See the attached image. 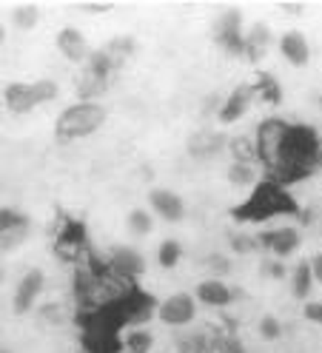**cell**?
Listing matches in <instances>:
<instances>
[{
	"instance_id": "1",
	"label": "cell",
	"mask_w": 322,
	"mask_h": 353,
	"mask_svg": "<svg viewBox=\"0 0 322 353\" xmlns=\"http://www.w3.org/2000/svg\"><path fill=\"white\" fill-rule=\"evenodd\" d=\"M256 163H263L268 180L291 185L305 180L322 165V140L311 125H296L283 117H265L254 131Z\"/></svg>"
},
{
	"instance_id": "2",
	"label": "cell",
	"mask_w": 322,
	"mask_h": 353,
	"mask_svg": "<svg viewBox=\"0 0 322 353\" xmlns=\"http://www.w3.org/2000/svg\"><path fill=\"white\" fill-rule=\"evenodd\" d=\"M294 214H299V203L294 200V194L285 185L268 180V176L254 185L245 203L231 208V216L237 223H268L274 216H294Z\"/></svg>"
},
{
	"instance_id": "3",
	"label": "cell",
	"mask_w": 322,
	"mask_h": 353,
	"mask_svg": "<svg viewBox=\"0 0 322 353\" xmlns=\"http://www.w3.org/2000/svg\"><path fill=\"white\" fill-rule=\"evenodd\" d=\"M105 123V108L94 100V103H74V105H66L57 117V125H54V134L60 143H72V140H80V137H89L94 134L97 128H103Z\"/></svg>"
},
{
	"instance_id": "4",
	"label": "cell",
	"mask_w": 322,
	"mask_h": 353,
	"mask_svg": "<svg viewBox=\"0 0 322 353\" xmlns=\"http://www.w3.org/2000/svg\"><path fill=\"white\" fill-rule=\"evenodd\" d=\"M214 43L225 54H245V29H243V12L240 9H225L217 23H214Z\"/></svg>"
},
{
	"instance_id": "5",
	"label": "cell",
	"mask_w": 322,
	"mask_h": 353,
	"mask_svg": "<svg viewBox=\"0 0 322 353\" xmlns=\"http://www.w3.org/2000/svg\"><path fill=\"white\" fill-rule=\"evenodd\" d=\"M197 299L194 294H188V291H177V294H171L165 296L163 302H157V319L168 327H183V325H191L197 319Z\"/></svg>"
},
{
	"instance_id": "6",
	"label": "cell",
	"mask_w": 322,
	"mask_h": 353,
	"mask_svg": "<svg viewBox=\"0 0 322 353\" xmlns=\"http://www.w3.org/2000/svg\"><path fill=\"white\" fill-rule=\"evenodd\" d=\"M299 245H303V234H299V228H294V225H283V228L260 234V248H265L274 259H285V256L296 254Z\"/></svg>"
},
{
	"instance_id": "7",
	"label": "cell",
	"mask_w": 322,
	"mask_h": 353,
	"mask_svg": "<svg viewBox=\"0 0 322 353\" xmlns=\"http://www.w3.org/2000/svg\"><path fill=\"white\" fill-rule=\"evenodd\" d=\"M43 288H46V274H43L40 268H32V271H26L23 276H20L17 288H14V299H12L14 314H20V316L29 314L34 307V302H37V296L43 294Z\"/></svg>"
},
{
	"instance_id": "8",
	"label": "cell",
	"mask_w": 322,
	"mask_h": 353,
	"mask_svg": "<svg viewBox=\"0 0 322 353\" xmlns=\"http://www.w3.org/2000/svg\"><path fill=\"white\" fill-rule=\"evenodd\" d=\"M148 208H152L163 223H183L185 219V200L177 191H168V188L148 191Z\"/></svg>"
},
{
	"instance_id": "9",
	"label": "cell",
	"mask_w": 322,
	"mask_h": 353,
	"mask_svg": "<svg viewBox=\"0 0 322 353\" xmlns=\"http://www.w3.org/2000/svg\"><path fill=\"white\" fill-rule=\"evenodd\" d=\"M254 97H256V94H254V85H251V83L237 85L228 97H223V103H220V108H217V120L225 123V125H228V123H237L240 117L248 114Z\"/></svg>"
},
{
	"instance_id": "10",
	"label": "cell",
	"mask_w": 322,
	"mask_h": 353,
	"mask_svg": "<svg viewBox=\"0 0 322 353\" xmlns=\"http://www.w3.org/2000/svg\"><path fill=\"white\" fill-rule=\"evenodd\" d=\"M109 268H112V274H117L123 279H137L145 274V256L132 245H117L112 251Z\"/></svg>"
},
{
	"instance_id": "11",
	"label": "cell",
	"mask_w": 322,
	"mask_h": 353,
	"mask_svg": "<svg viewBox=\"0 0 322 353\" xmlns=\"http://www.w3.org/2000/svg\"><path fill=\"white\" fill-rule=\"evenodd\" d=\"M276 46H280V54L285 57V63H291L294 69H305V65L311 63V43L299 29L285 32Z\"/></svg>"
},
{
	"instance_id": "12",
	"label": "cell",
	"mask_w": 322,
	"mask_h": 353,
	"mask_svg": "<svg viewBox=\"0 0 322 353\" xmlns=\"http://www.w3.org/2000/svg\"><path fill=\"white\" fill-rule=\"evenodd\" d=\"M57 52L66 60H72V63H85V60H89V54H92L83 32L74 29V26H63L57 32Z\"/></svg>"
},
{
	"instance_id": "13",
	"label": "cell",
	"mask_w": 322,
	"mask_h": 353,
	"mask_svg": "<svg viewBox=\"0 0 322 353\" xmlns=\"http://www.w3.org/2000/svg\"><path fill=\"white\" fill-rule=\"evenodd\" d=\"M194 299L205 307H228L234 302V291L228 288V285L217 276H208L203 279L197 288H194Z\"/></svg>"
},
{
	"instance_id": "14",
	"label": "cell",
	"mask_w": 322,
	"mask_h": 353,
	"mask_svg": "<svg viewBox=\"0 0 322 353\" xmlns=\"http://www.w3.org/2000/svg\"><path fill=\"white\" fill-rule=\"evenodd\" d=\"M3 103H6V108L12 114H29L37 105L32 83H9L6 92H3Z\"/></svg>"
},
{
	"instance_id": "15",
	"label": "cell",
	"mask_w": 322,
	"mask_h": 353,
	"mask_svg": "<svg viewBox=\"0 0 322 353\" xmlns=\"http://www.w3.org/2000/svg\"><path fill=\"white\" fill-rule=\"evenodd\" d=\"M85 245V225L77 219H66L57 234V254H63L66 259L77 256V251Z\"/></svg>"
},
{
	"instance_id": "16",
	"label": "cell",
	"mask_w": 322,
	"mask_h": 353,
	"mask_svg": "<svg viewBox=\"0 0 322 353\" xmlns=\"http://www.w3.org/2000/svg\"><path fill=\"white\" fill-rule=\"evenodd\" d=\"M225 145H228V140L223 134H214V131H197V134L188 140V154L191 157H197V160H205V157L217 154Z\"/></svg>"
},
{
	"instance_id": "17",
	"label": "cell",
	"mask_w": 322,
	"mask_h": 353,
	"mask_svg": "<svg viewBox=\"0 0 322 353\" xmlns=\"http://www.w3.org/2000/svg\"><path fill=\"white\" fill-rule=\"evenodd\" d=\"M268 46H271V29H268V23H254L245 32V57L248 60H260Z\"/></svg>"
},
{
	"instance_id": "18",
	"label": "cell",
	"mask_w": 322,
	"mask_h": 353,
	"mask_svg": "<svg viewBox=\"0 0 322 353\" xmlns=\"http://www.w3.org/2000/svg\"><path fill=\"white\" fill-rule=\"evenodd\" d=\"M314 274H311V262L303 259L299 265H294V271H291V294L296 299H308L311 291H314Z\"/></svg>"
},
{
	"instance_id": "19",
	"label": "cell",
	"mask_w": 322,
	"mask_h": 353,
	"mask_svg": "<svg viewBox=\"0 0 322 353\" xmlns=\"http://www.w3.org/2000/svg\"><path fill=\"white\" fill-rule=\"evenodd\" d=\"M29 231H32L29 216H23L20 223H14V225H9V228H0V251L9 254V251H14V248H20V245L26 242Z\"/></svg>"
},
{
	"instance_id": "20",
	"label": "cell",
	"mask_w": 322,
	"mask_h": 353,
	"mask_svg": "<svg viewBox=\"0 0 322 353\" xmlns=\"http://www.w3.org/2000/svg\"><path fill=\"white\" fill-rule=\"evenodd\" d=\"M251 85H254V94H256V97H263L265 103H283V85L276 83V77H274V74L263 72V74L256 77Z\"/></svg>"
},
{
	"instance_id": "21",
	"label": "cell",
	"mask_w": 322,
	"mask_h": 353,
	"mask_svg": "<svg viewBox=\"0 0 322 353\" xmlns=\"http://www.w3.org/2000/svg\"><path fill=\"white\" fill-rule=\"evenodd\" d=\"M105 88H109V80H103L92 72H83L80 83H77V94L83 97V103H94V97H100Z\"/></svg>"
},
{
	"instance_id": "22",
	"label": "cell",
	"mask_w": 322,
	"mask_h": 353,
	"mask_svg": "<svg viewBox=\"0 0 322 353\" xmlns=\"http://www.w3.org/2000/svg\"><path fill=\"white\" fill-rule=\"evenodd\" d=\"M125 225H128V234L132 236H148L154 231V216H152V211H145V208H132L128 211Z\"/></svg>"
},
{
	"instance_id": "23",
	"label": "cell",
	"mask_w": 322,
	"mask_h": 353,
	"mask_svg": "<svg viewBox=\"0 0 322 353\" xmlns=\"http://www.w3.org/2000/svg\"><path fill=\"white\" fill-rule=\"evenodd\" d=\"M117 69H120V65L109 57V52H105V49L92 52L89 60H85V72H92V74H97V77H103V80H109L112 72H117Z\"/></svg>"
},
{
	"instance_id": "24",
	"label": "cell",
	"mask_w": 322,
	"mask_h": 353,
	"mask_svg": "<svg viewBox=\"0 0 322 353\" xmlns=\"http://www.w3.org/2000/svg\"><path fill=\"white\" fill-rule=\"evenodd\" d=\"M228 180L240 188H248V185H256L260 176H256V165L254 163H231L228 165Z\"/></svg>"
},
{
	"instance_id": "25",
	"label": "cell",
	"mask_w": 322,
	"mask_h": 353,
	"mask_svg": "<svg viewBox=\"0 0 322 353\" xmlns=\"http://www.w3.org/2000/svg\"><path fill=\"white\" fill-rule=\"evenodd\" d=\"M152 345H154V336L148 334L145 327H132L123 336V347L128 353H148V350H152Z\"/></svg>"
},
{
	"instance_id": "26",
	"label": "cell",
	"mask_w": 322,
	"mask_h": 353,
	"mask_svg": "<svg viewBox=\"0 0 322 353\" xmlns=\"http://www.w3.org/2000/svg\"><path fill=\"white\" fill-rule=\"evenodd\" d=\"M105 52H109V57L120 65L125 57H132V54L137 52V40L128 37V34H120V37H114V40L105 43Z\"/></svg>"
},
{
	"instance_id": "27",
	"label": "cell",
	"mask_w": 322,
	"mask_h": 353,
	"mask_svg": "<svg viewBox=\"0 0 322 353\" xmlns=\"http://www.w3.org/2000/svg\"><path fill=\"white\" fill-rule=\"evenodd\" d=\"M183 259V245L177 239H163L157 248V262L160 268H177V262Z\"/></svg>"
},
{
	"instance_id": "28",
	"label": "cell",
	"mask_w": 322,
	"mask_h": 353,
	"mask_svg": "<svg viewBox=\"0 0 322 353\" xmlns=\"http://www.w3.org/2000/svg\"><path fill=\"white\" fill-rule=\"evenodd\" d=\"M37 20H40V9L32 6V3H23V6H14L12 12V23L17 29H23V32H32L37 26Z\"/></svg>"
},
{
	"instance_id": "29",
	"label": "cell",
	"mask_w": 322,
	"mask_h": 353,
	"mask_svg": "<svg viewBox=\"0 0 322 353\" xmlns=\"http://www.w3.org/2000/svg\"><path fill=\"white\" fill-rule=\"evenodd\" d=\"M228 148L234 154V163H256V145L251 137H234L228 140Z\"/></svg>"
},
{
	"instance_id": "30",
	"label": "cell",
	"mask_w": 322,
	"mask_h": 353,
	"mask_svg": "<svg viewBox=\"0 0 322 353\" xmlns=\"http://www.w3.org/2000/svg\"><path fill=\"white\" fill-rule=\"evenodd\" d=\"M228 245L237 256H248L254 251H260V236H254V234H231Z\"/></svg>"
},
{
	"instance_id": "31",
	"label": "cell",
	"mask_w": 322,
	"mask_h": 353,
	"mask_svg": "<svg viewBox=\"0 0 322 353\" xmlns=\"http://www.w3.org/2000/svg\"><path fill=\"white\" fill-rule=\"evenodd\" d=\"M32 88H34L37 105H43V103H52V100H57V97H60V85H57L54 80H49V77L34 80V83H32Z\"/></svg>"
},
{
	"instance_id": "32",
	"label": "cell",
	"mask_w": 322,
	"mask_h": 353,
	"mask_svg": "<svg viewBox=\"0 0 322 353\" xmlns=\"http://www.w3.org/2000/svg\"><path fill=\"white\" fill-rule=\"evenodd\" d=\"M256 330H260V336L265 339V342H276L283 336V322L276 319V316H271V314H265L263 319H260V325H256Z\"/></svg>"
},
{
	"instance_id": "33",
	"label": "cell",
	"mask_w": 322,
	"mask_h": 353,
	"mask_svg": "<svg viewBox=\"0 0 322 353\" xmlns=\"http://www.w3.org/2000/svg\"><path fill=\"white\" fill-rule=\"evenodd\" d=\"M263 274H265V276H271V279H285V276H288L283 259H274V256H268V259H265Z\"/></svg>"
},
{
	"instance_id": "34",
	"label": "cell",
	"mask_w": 322,
	"mask_h": 353,
	"mask_svg": "<svg viewBox=\"0 0 322 353\" xmlns=\"http://www.w3.org/2000/svg\"><path fill=\"white\" fill-rule=\"evenodd\" d=\"M208 268L217 274V279H220V276H225V274L231 271V259L223 256V254H211V256H208Z\"/></svg>"
},
{
	"instance_id": "35",
	"label": "cell",
	"mask_w": 322,
	"mask_h": 353,
	"mask_svg": "<svg viewBox=\"0 0 322 353\" xmlns=\"http://www.w3.org/2000/svg\"><path fill=\"white\" fill-rule=\"evenodd\" d=\"M303 316L311 325H322V302H305L303 305Z\"/></svg>"
},
{
	"instance_id": "36",
	"label": "cell",
	"mask_w": 322,
	"mask_h": 353,
	"mask_svg": "<svg viewBox=\"0 0 322 353\" xmlns=\"http://www.w3.org/2000/svg\"><path fill=\"white\" fill-rule=\"evenodd\" d=\"M26 214L23 211H17V208H0V228H9L14 223H20Z\"/></svg>"
},
{
	"instance_id": "37",
	"label": "cell",
	"mask_w": 322,
	"mask_h": 353,
	"mask_svg": "<svg viewBox=\"0 0 322 353\" xmlns=\"http://www.w3.org/2000/svg\"><path fill=\"white\" fill-rule=\"evenodd\" d=\"M40 319H49V322H54V325H60L63 322V311H60V305H43L40 307Z\"/></svg>"
},
{
	"instance_id": "38",
	"label": "cell",
	"mask_w": 322,
	"mask_h": 353,
	"mask_svg": "<svg viewBox=\"0 0 322 353\" xmlns=\"http://www.w3.org/2000/svg\"><path fill=\"white\" fill-rule=\"evenodd\" d=\"M83 12H89V14H105V12H112L114 3L112 0H100V3H77Z\"/></svg>"
},
{
	"instance_id": "39",
	"label": "cell",
	"mask_w": 322,
	"mask_h": 353,
	"mask_svg": "<svg viewBox=\"0 0 322 353\" xmlns=\"http://www.w3.org/2000/svg\"><path fill=\"white\" fill-rule=\"evenodd\" d=\"M308 262H311V274H314V282H316V285H322V251H316V254H314Z\"/></svg>"
},
{
	"instance_id": "40",
	"label": "cell",
	"mask_w": 322,
	"mask_h": 353,
	"mask_svg": "<svg viewBox=\"0 0 322 353\" xmlns=\"http://www.w3.org/2000/svg\"><path fill=\"white\" fill-rule=\"evenodd\" d=\"M3 43H6V29H3V23H0V49H3Z\"/></svg>"
},
{
	"instance_id": "41",
	"label": "cell",
	"mask_w": 322,
	"mask_h": 353,
	"mask_svg": "<svg viewBox=\"0 0 322 353\" xmlns=\"http://www.w3.org/2000/svg\"><path fill=\"white\" fill-rule=\"evenodd\" d=\"M0 285H3V268H0Z\"/></svg>"
},
{
	"instance_id": "42",
	"label": "cell",
	"mask_w": 322,
	"mask_h": 353,
	"mask_svg": "<svg viewBox=\"0 0 322 353\" xmlns=\"http://www.w3.org/2000/svg\"><path fill=\"white\" fill-rule=\"evenodd\" d=\"M0 353H12V350H9V347H3V350H0Z\"/></svg>"
}]
</instances>
